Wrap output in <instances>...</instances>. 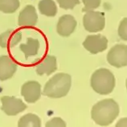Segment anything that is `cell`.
Listing matches in <instances>:
<instances>
[{"label": "cell", "mask_w": 127, "mask_h": 127, "mask_svg": "<svg viewBox=\"0 0 127 127\" xmlns=\"http://www.w3.org/2000/svg\"><path fill=\"white\" fill-rule=\"evenodd\" d=\"M119 112V105L114 100L105 99L93 106L91 117L96 124L107 126L114 122Z\"/></svg>", "instance_id": "obj_1"}, {"label": "cell", "mask_w": 127, "mask_h": 127, "mask_svg": "<svg viewBox=\"0 0 127 127\" xmlns=\"http://www.w3.org/2000/svg\"><path fill=\"white\" fill-rule=\"evenodd\" d=\"M72 85L69 74L60 72L53 76L43 87V94L50 98H61L68 93Z\"/></svg>", "instance_id": "obj_2"}, {"label": "cell", "mask_w": 127, "mask_h": 127, "mask_svg": "<svg viewBox=\"0 0 127 127\" xmlns=\"http://www.w3.org/2000/svg\"><path fill=\"white\" fill-rule=\"evenodd\" d=\"M90 85L96 93L101 95H108L115 88L114 75L107 68H99L93 73Z\"/></svg>", "instance_id": "obj_3"}, {"label": "cell", "mask_w": 127, "mask_h": 127, "mask_svg": "<svg viewBox=\"0 0 127 127\" xmlns=\"http://www.w3.org/2000/svg\"><path fill=\"white\" fill-rule=\"evenodd\" d=\"M83 25L87 32L91 33L102 31L105 26V14L94 11H86L83 17Z\"/></svg>", "instance_id": "obj_4"}, {"label": "cell", "mask_w": 127, "mask_h": 127, "mask_svg": "<svg viewBox=\"0 0 127 127\" xmlns=\"http://www.w3.org/2000/svg\"><path fill=\"white\" fill-rule=\"evenodd\" d=\"M107 61L115 68H122L127 65V46L117 44L109 51L107 54Z\"/></svg>", "instance_id": "obj_5"}, {"label": "cell", "mask_w": 127, "mask_h": 127, "mask_svg": "<svg viewBox=\"0 0 127 127\" xmlns=\"http://www.w3.org/2000/svg\"><path fill=\"white\" fill-rule=\"evenodd\" d=\"M1 102V109L7 116H15L23 112L27 109V105L22 100L16 98L15 96H2Z\"/></svg>", "instance_id": "obj_6"}, {"label": "cell", "mask_w": 127, "mask_h": 127, "mask_svg": "<svg viewBox=\"0 0 127 127\" xmlns=\"http://www.w3.org/2000/svg\"><path fill=\"white\" fill-rule=\"evenodd\" d=\"M83 47L92 54L104 52L108 47V39L102 35H88L83 42Z\"/></svg>", "instance_id": "obj_7"}, {"label": "cell", "mask_w": 127, "mask_h": 127, "mask_svg": "<svg viewBox=\"0 0 127 127\" xmlns=\"http://www.w3.org/2000/svg\"><path fill=\"white\" fill-rule=\"evenodd\" d=\"M21 95L28 103H35L41 96V85L38 81H29L22 85Z\"/></svg>", "instance_id": "obj_8"}, {"label": "cell", "mask_w": 127, "mask_h": 127, "mask_svg": "<svg viewBox=\"0 0 127 127\" xmlns=\"http://www.w3.org/2000/svg\"><path fill=\"white\" fill-rule=\"evenodd\" d=\"M76 25L77 22L72 15H64L59 19L56 26V31L60 35L63 37H68L75 31Z\"/></svg>", "instance_id": "obj_9"}, {"label": "cell", "mask_w": 127, "mask_h": 127, "mask_svg": "<svg viewBox=\"0 0 127 127\" xmlns=\"http://www.w3.org/2000/svg\"><path fill=\"white\" fill-rule=\"evenodd\" d=\"M17 64L9 56H0V81H4L11 79L17 71Z\"/></svg>", "instance_id": "obj_10"}, {"label": "cell", "mask_w": 127, "mask_h": 127, "mask_svg": "<svg viewBox=\"0 0 127 127\" xmlns=\"http://www.w3.org/2000/svg\"><path fill=\"white\" fill-rule=\"evenodd\" d=\"M37 13L32 5H27L19 15L18 24L20 27H33L37 23Z\"/></svg>", "instance_id": "obj_11"}, {"label": "cell", "mask_w": 127, "mask_h": 127, "mask_svg": "<svg viewBox=\"0 0 127 127\" xmlns=\"http://www.w3.org/2000/svg\"><path fill=\"white\" fill-rule=\"evenodd\" d=\"M22 39V32L15 29H8L0 34V47L11 48L18 44Z\"/></svg>", "instance_id": "obj_12"}, {"label": "cell", "mask_w": 127, "mask_h": 127, "mask_svg": "<svg viewBox=\"0 0 127 127\" xmlns=\"http://www.w3.org/2000/svg\"><path fill=\"white\" fill-rule=\"evenodd\" d=\"M56 70H57L56 57L52 55H48L40 63L38 64L35 71L39 76H43L44 74L49 76Z\"/></svg>", "instance_id": "obj_13"}, {"label": "cell", "mask_w": 127, "mask_h": 127, "mask_svg": "<svg viewBox=\"0 0 127 127\" xmlns=\"http://www.w3.org/2000/svg\"><path fill=\"white\" fill-rule=\"evenodd\" d=\"M39 45H40L39 41L37 39L28 38L26 43H23L19 46V49L24 54L25 59H28L30 56H36L38 54Z\"/></svg>", "instance_id": "obj_14"}, {"label": "cell", "mask_w": 127, "mask_h": 127, "mask_svg": "<svg viewBox=\"0 0 127 127\" xmlns=\"http://www.w3.org/2000/svg\"><path fill=\"white\" fill-rule=\"evenodd\" d=\"M38 8L42 15L48 17H54L57 14V6L53 0H40Z\"/></svg>", "instance_id": "obj_15"}, {"label": "cell", "mask_w": 127, "mask_h": 127, "mask_svg": "<svg viewBox=\"0 0 127 127\" xmlns=\"http://www.w3.org/2000/svg\"><path fill=\"white\" fill-rule=\"evenodd\" d=\"M19 127H40L41 120L36 114L27 113L18 122Z\"/></svg>", "instance_id": "obj_16"}, {"label": "cell", "mask_w": 127, "mask_h": 127, "mask_svg": "<svg viewBox=\"0 0 127 127\" xmlns=\"http://www.w3.org/2000/svg\"><path fill=\"white\" fill-rule=\"evenodd\" d=\"M20 6L19 0H0V11L5 14H13Z\"/></svg>", "instance_id": "obj_17"}, {"label": "cell", "mask_w": 127, "mask_h": 127, "mask_svg": "<svg viewBox=\"0 0 127 127\" xmlns=\"http://www.w3.org/2000/svg\"><path fill=\"white\" fill-rule=\"evenodd\" d=\"M60 7L64 10H72L76 5L80 4V0H56Z\"/></svg>", "instance_id": "obj_18"}, {"label": "cell", "mask_w": 127, "mask_h": 127, "mask_svg": "<svg viewBox=\"0 0 127 127\" xmlns=\"http://www.w3.org/2000/svg\"><path fill=\"white\" fill-rule=\"evenodd\" d=\"M84 3V8L83 11H93L94 9L99 7L101 5V0H82Z\"/></svg>", "instance_id": "obj_19"}, {"label": "cell", "mask_w": 127, "mask_h": 127, "mask_svg": "<svg viewBox=\"0 0 127 127\" xmlns=\"http://www.w3.org/2000/svg\"><path fill=\"white\" fill-rule=\"evenodd\" d=\"M118 35L122 40H127V19L124 18L121 21L118 28Z\"/></svg>", "instance_id": "obj_20"}, {"label": "cell", "mask_w": 127, "mask_h": 127, "mask_svg": "<svg viewBox=\"0 0 127 127\" xmlns=\"http://www.w3.org/2000/svg\"><path fill=\"white\" fill-rule=\"evenodd\" d=\"M46 127H65L66 123L61 118H54L45 124Z\"/></svg>", "instance_id": "obj_21"}]
</instances>
